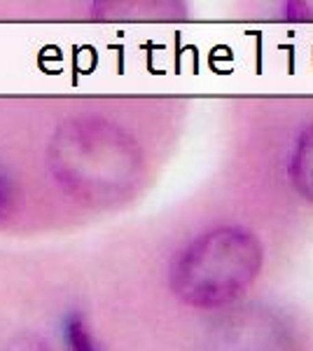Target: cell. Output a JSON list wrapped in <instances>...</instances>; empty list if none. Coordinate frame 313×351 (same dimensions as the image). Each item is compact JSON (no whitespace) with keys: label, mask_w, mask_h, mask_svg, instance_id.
I'll return each instance as SVG.
<instances>
[{"label":"cell","mask_w":313,"mask_h":351,"mask_svg":"<svg viewBox=\"0 0 313 351\" xmlns=\"http://www.w3.org/2000/svg\"><path fill=\"white\" fill-rule=\"evenodd\" d=\"M19 197V185H16L14 173L5 162H0V220L10 216Z\"/></svg>","instance_id":"5b68a950"},{"label":"cell","mask_w":313,"mask_h":351,"mask_svg":"<svg viewBox=\"0 0 313 351\" xmlns=\"http://www.w3.org/2000/svg\"><path fill=\"white\" fill-rule=\"evenodd\" d=\"M262 258V243L253 232L241 228L203 232L175 253L168 286L187 307H225L255 284Z\"/></svg>","instance_id":"6da1fadb"},{"label":"cell","mask_w":313,"mask_h":351,"mask_svg":"<svg viewBox=\"0 0 313 351\" xmlns=\"http://www.w3.org/2000/svg\"><path fill=\"white\" fill-rule=\"evenodd\" d=\"M61 339L66 351H103L87 324V316L75 309L61 319Z\"/></svg>","instance_id":"277c9868"},{"label":"cell","mask_w":313,"mask_h":351,"mask_svg":"<svg viewBox=\"0 0 313 351\" xmlns=\"http://www.w3.org/2000/svg\"><path fill=\"white\" fill-rule=\"evenodd\" d=\"M47 164L61 188L87 199H105L136 178L138 152L117 124L101 117H75L56 127Z\"/></svg>","instance_id":"7a4b0ae2"},{"label":"cell","mask_w":313,"mask_h":351,"mask_svg":"<svg viewBox=\"0 0 313 351\" xmlns=\"http://www.w3.org/2000/svg\"><path fill=\"white\" fill-rule=\"evenodd\" d=\"M290 180L299 195L313 202V124L304 129L290 157Z\"/></svg>","instance_id":"3957f363"},{"label":"cell","mask_w":313,"mask_h":351,"mask_svg":"<svg viewBox=\"0 0 313 351\" xmlns=\"http://www.w3.org/2000/svg\"><path fill=\"white\" fill-rule=\"evenodd\" d=\"M0 351H52V347L47 339H42L36 332H21V335L10 339Z\"/></svg>","instance_id":"8992f818"}]
</instances>
